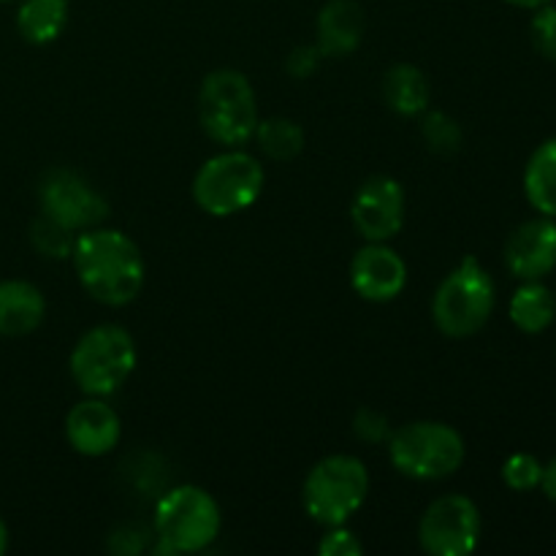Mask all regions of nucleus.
<instances>
[{"mask_svg": "<svg viewBox=\"0 0 556 556\" xmlns=\"http://www.w3.org/2000/svg\"><path fill=\"white\" fill-rule=\"evenodd\" d=\"M71 261L81 288L106 307H125L144 288V255L134 239L114 228H90L76 237Z\"/></svg>", "mask_w": 556, "mask_h": 556, "instance_id": "f257e3e1", "label": "nucleus"}, {"mask_svg": "<svg viewBox=\"0 0 556 556\" xmlns=\"http://www.w3.org/2000/svg\"><path fill=\"white\" fill-rule=\"evenodd\" d=\"M497 302V288L481 261L467 255L445 275L432 299L434 326L451 340L478 334L489 324Z\"/></svg>", "mask_w": 556, "mask_h": 556, "instance_id": "f03ea898", "label": "nucleus"}, {"mask_svg": "<svg viewBox=\"0 0 556 556\" xmlns=\"http://www.w3.org/2000/svg\"><path fill=\"white\" fill-rule=\"evenodd\" d=\"M199 123L220 147H244L258 128L255 90L242 71L220 68L206 74L199 90Z\"/></svg>", "mask_w": 556, "mask_h": 556, "instance_id": "7ed1b4c3", "label": "nucleus"}, {"mask_svg": "<svg viewBox=\"0 0 556 556\" xmlns=\"http://www.w3.org/2000/svg\"><path fill=\"white\" fill-rule=\"evenodd\" d=\"M389 459L413 481H443L465 462V440L451 424L413 421L389 438Z\"/></svg>", "mask_w": 556, "mask_h": 556, "instance_id": "20e7f679", "label": "nucleus"}, {"mask_svg": "<svg viewBox=\"0 0 556 556\" xmlns=\"http://www.w3.org/2000/svg\"><path fill=\"white\" fill-rule=\"evenodd\" d=\"M264 182V166L250 152L226 147V152L212 155L195 172L193 199L206 215L231 217L258 201Z\"/></svg>", "mask_w": 556, "mask_h": 556, "instance_id": "39448f33", "label": "nucleus"}, {"mask_svg": "<svg viewBox=\"0 0 556 556\" xmlns=\"http://www.w3.org/2000/svg\"><path fill=\"white\" fill-rule=\"evenodd\" d=\"M369 492V472L362 459L334 454L320 459L307 472L302 486V505L320 527H340L364 505Z\"/></svg>", "mask_w": 556, "mask_h": 556, "instance_id": "423d86ee", "label": "nucleus"}, {"mask_svg": "<svg viewBox=\"0 0 556 556\" xmlns=\"http://www.w3.org/2000/svg\"><path fill=\"white\" fill-rule=\"evenodd\" d=\"M71 378L87 396H109L123 389L136 369V342L123 326L103 324L79 337L71 351Z\"/></svg>", "mask_w": 556, "mask_h": 556, "instance_id": "0eeeda50", "label": "nucleus"}, {"mask_svg": "<svg viewBox=\"0 0 556 556\" xmlns=\"http://www.w3.org/2000/svg\"><path fill=\"white\" fill-rule=\"evenodd\" d=\"M220 508L201 486H177L163 494L155 508V535L161 552H204L220 535Z\"/></svg>", "mask_w": 556, "mask_h": 556, "instance_id": "6e6552de", "label": "nucleus"}, {"mask_svg": "<svg viewBox=\"0 0 556 556\" xmlns=\"http://www.w3.org/2000/svg\"><path fill=\"white\" fill-rule=\"evenodd\" d=\"M421 548L432 556H467L481 541V510L465 494L438 497L418 525Z\"/></svg>", "mask_w": 556, "mask_h": 556, "instance_id": "1a4fd4ad", "label": "nucleus"}, {"mask_svg": "<svg viewBox=\"0 0 556 556\" xmlns=\"http://www.w3.org/2000/svg\"><path fill=\"white\" fill-rule=\"evenodd\" d=\"M38 204L41 215L52 217L68 231L96 228L109 215L106 199L81 174L68 168H52L43 174L38 182Z\"/></svg>", "mask_w": 556, "mask_h": 556, "instance_id": "9d476101", "label": "nucleus"}, {"mask_svg": "<svg viewBox=\"0 0 556 556\" xmlns=\"http://www.w3.org/2000/svg\"><path fill=\"white\" fill-rule=\"evenodd\" d=\"M353 228L367 242H389L405 223V190L394 177H369L356 190L351 204Z\"/></svg>", "mask_w": 556, "mask_h": 556, "instance_id": "9b49d317", "label": "nucleus"}, {"mask_svg": "<svg viewBox=\"0 0 556 556\" xmlns=\"http://www.w3.org/2000/svg\"><path fill=\"white\" fill-rule=\"evenodd\" d=\"M351 286L367 302H391L407 286V264L386 242H369L353 255Z\"/></svg>", "mask_w": 556, "mask_h": 556, "instance_id": "f8f14e48", "label": "nucleus"}, {"mask_svg": "<svg viewBox=\"0 0 556 556\" xmlns=\"http://www.w3.org/2000/svg\"><path fill=\"white\" fill-rule=\"evenodd\" d=\"M505 266L514 277L543 280L556 269V223L554 217H535L516 228L505 242Z\"/></svg>", "mask_w": 556, "mask_h": 556, "instance_id": "ddd939ff", "label": "nucleus"}, {"mask_svg": "<svg viewBox=\"0 0 556 556\" xmlns=\"http://www.w3.org/2000/svg\"><path fill=\"white\" fill-rule=\"evenodd\" d=\"M123 424L112 405L103 402V396H90L71 407L65 416V438L68 445L81 456H106L117 448Z\"/></svg>", "mask_w": 556, "mask_h": 556, "instance_id": "4468645a", "label": "nucleus"}, {"mask_svg": "<svg viewBox=\"0 0 556 556\" xmlns=\"http://www.w3.org/2000/svg\"><path fill=\"white\" fill-rule=\"evenodd\" d=\"M315 30L324 58H345L356 52L364 38V9L356 0H329L320 9Z\"/></svg>", "mask_w": 556, "mask_h": 556, "instance_id": "2eb2a0df", "label": "nucleus"}, {"mask_svg": "<svg viewBox=\"0 0 556 556\" xmlns=\"http://www.w3.org/2000/svg\"><path fill=\"white\" fill-rule=\"evenodd\" d=\"M47 315L43 293L33 282H0V337H25L41 326Z\"/></svg>", "mask_w": 556, "mask_h": 556, "instance_id": "dca6fc26", "label": "nucleus"}, {"mask_svg": "<svg viewBox=\"0 0 556 556\" xmlns=\"http://www.w3.org/2000/svg\"><path fill=\"white\" fill-rule=\"evenodd\" d=\"M383 98L391 112L418 117L429 109V81L416 65H391L383 76Z\"/></svg>", "mask_w": 556, "mask_h": 556, "instance_id": "f3484780", "label": "nucleus"}, {"mask_svg": "<svg viewBox=\"0 0 556 556\" xmlns=\"http://www.w3.org/2000/svg\"><path fill=\"white\" fill-rule=\"evenodd\" d=\"M68 25V0H22L16 11V27L27 43L58 41L60 33Z\"/></svg>", "mask_w": 556, "mask_h": 556, "instance_id": "a211bd4d", "label": "nucleus"}, {"mask_svg": "<svg viewBox=\"0 0 556 556\" xmlns=\"http://www.w3.org/2000/svg\"><path fill=\"white\" fill-rule=\"evenodd\" d=\"M510 320L525 334H543L556 320V296L541 280H525L510 299Z\"/></svg>", "mask_w": 556, "mask_h": 556, "instance_id": "6ab92c4d", "label": "nucleus"}, {"mask_svg": "<svg viewBox=\"0 0 556 556\" xmlns=\"http://www.w3.org/2000/svg\"><path fill=\"white\" fill-rule=\"evenodd\" d=\"M525 193L541 215L556 217V136L543 141L527 161Z\"/></svg>", "mask_w": 556, "mask_h": 556, "instance_id": "aec40b11", "label": "nucleus"}, {"mask_svg": "<svg viewBox=\"0 0 556 556\" xmlns=\"http://www.w3.org/2000/svg\"><path fill=\"white\" fill-rule=\"evenodd\" d=\"M253 139L271 161H293L304 150V130L291 117L258 119Z\"/></svg>", "mask_w": 556, "mask_h": 556, "instance_id": "412c9836", "label": "nucleus"}, {"mask_svg": "<svg viewBox=\"0 0 556 556\" xmlns=\"http://www.w3.org/2000/svg\"><path fill=\"white\" fill-rule=\"evenodd\" d=\"M30 242H33V248L43 255V258L63 261V258H71V253H74L76 237H74V231H68L65 226L54 223L52 217L41 215L33 220Z\"/></svg>", "mask_w": 556, "mask_h": 556, "instance_id": "4be33fe9", "label": "nucleus"}, {"mask_svg": "<svg viewBox=\"0 0 556 556\" xmlns=\"http://www.w3.org/2000/svg\"><path fill=\"white\" fill-rule=\"evenodd\" d=\"M421 136L427 147L438 155H454L462 147V128L445 112H424Z\"/></svg>", "mask_w": 556, "mask_h": 556, "instance_id": "5701e85b", "label": "nucleus"}, {"mask_svg": "<svg viewBox=\"0 0 556 556\" xmlns=\"http://www.w3.org/2000/svg\"><path fill=\"white\" fill-rule=\"evenodd\" d=\"M503 481L505 486L514 489V492H532V489L541 486L543 481L541 459L532 454L508 456L503 465Z\"/></svg>", "mask_w": 556, "mask_h": 556, "instance_id": "b1692460", "label": "nucleus"}, {"mask_svg": "<svg viewBox=\"0 0 556 556\" xmlns=\"http://www.w3.org/2000/svg\"><path fill=\"white\" fill-rule=\"evenodd\" d=\"M532 43H535L538 52L546 60L556 63V5H541L535 9V16H532Z\"/></svg>", "mask_w": 556, "mask_h": 556, "instance_id": "393cba45", "label": "nucleus"}, {"mask_svg": "<svg viewBox=\"0 0 556 556\" xmlns=\"http://www.w3.org/2000/svg\"><path fill=\"white\" fill-rule=\"evenodd\" d=\"M362 552H364L362 541H358L351 530H345V525L329 527L324 541L318 543V554L324 556H356Z\"/></svg>", "mask_w": 556, "mask_h": 556, "instance_id": "a878e982", "label": "nucleus"}, {"mask_svg": "<svg viewBox=\"0 0 556 556\" xmlns=\"http://www.w3.org/2000/svg\"><path fill=\"white\" fill-rule=\"evenodd\" d=\"M320 58H324V52L318 49V43H315V47H296L286 60L288 74H291L293 79H307V76L315 74Z\"/></svg>", "mask_w": 556, "mask_h": 556, "instance_id": "bb28decb", "label": "nucleus"}, {"mask_svg": "<svg viewBox=\"0 0 556 556\" xmlns=\"http://www.w3.org/2000/svg\"><path fill=\"white\" fill-rule=\"evenodd\" d=\"M356 434L362 440H369V443H378V440H383L389 434V421L380 413L362 410L356 416Z\"/></svg>", "mask_w": 556, "mask_h": 556, "instance_id": "cd10ccee", "label": "nucleus"}, {"mask_svg": "<svg viewBox=\"0 0 556 556\" xmlns=\"http://www.w3.org/2000/svg\"><path fill=\"white\" fill-rule=\"evenodd\" d=\"M543 494H546L552 503H556V456L548 465H543V481H541Z\"/></svg>", "mask_w": 556, "mask_h": 556, "instance_id": "c85d7f7f", "label": "nucleus"}, {"mask_svg": "<svg viewBox=\"0 0 556 556\" xmlns=\"http://www.w3.org/2000/svg\"><path fill=\"white\" fill-rule=\"evenodd\" d=\"M505 3L516 5V9L535 11V9H541V5H548V3H552V0H505Z\"/></svg>", "mask_w": 556, "mask_h": 556, "instance_id": "c756f323", "label": "nucleus"}, {"mask_svg": "<svg viewBox=\"0 0 556 556\" xmlns=\"http://www.w3.org/2000/svg\"><path fill=\"white\" fill-rule=\"evenodd\" d=\"M9 548V527H5V521L0 519V554Z\"/></svg>", "mask_w": 556, "mask_h": 556, "instance_id": "7c9ffc66", "label": "nucleus"}, {"mask_svg": "<svg viewBox=\"0 0 556 556\" xmlns=\"http://www.w3.org/2000/svg\"><path fill=\"white\" fill-rule=\"evenodd\" d=\"M0 3H11V0H0Z\"/></svg>", "mask_w": 556, "mask_h": 556, "instance_id": "2f4dec72", "label": "nucleus"}]
</instances>
